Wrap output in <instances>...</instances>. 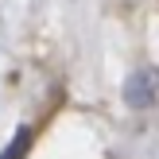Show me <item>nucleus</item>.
Wrapping results in <instances>:
<instances>
[{
    "label": "nucleus",
    "instance_id": "nucleus-1",
    "mask_svg": "<svg viewBox=\"0 0 159 159\" xmlns=\"http://www.w3.org/2000/svg\"><path fill=\"white\" fill-rule=\"evenodd\" d=\"M155 97H159V70L155 66L136 70L124 82V105L128 109H148V105H155Z\"/></svg>",
    "mask_w": 159,
    "mask_h": 159
},
{
    "label": "nucleus",
    "instance_id": "nucleus-2",
    "mask_svg": "<svg viewBox=\"0 0 159 159\" xmlns=\"http://www.w3.org/2000/svg\"><path fill=\"white\" fill-rule=\"evenodd\" d=\"M27 140H31V132L20 128V132L12 136V144H8V152L0 155V159H23V152H27Z\"/></svg>",
    "mask_w": 159,
    "mask_h": 159
}]
</instances>
